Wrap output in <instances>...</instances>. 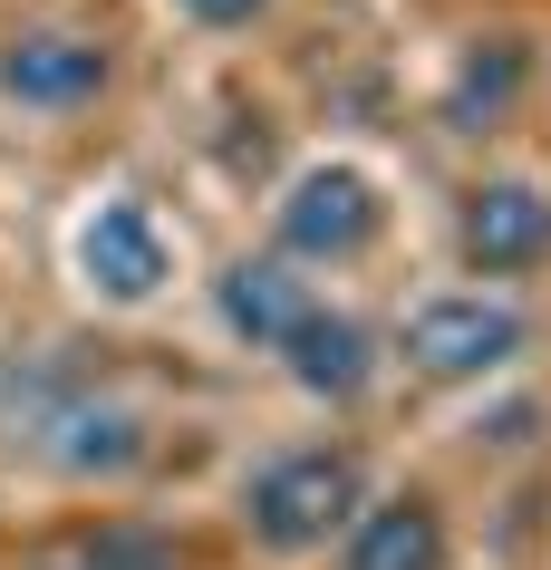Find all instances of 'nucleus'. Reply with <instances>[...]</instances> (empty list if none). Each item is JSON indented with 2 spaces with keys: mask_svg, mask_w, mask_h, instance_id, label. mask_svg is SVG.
Segmentation results:
<instances>
[{
  "mask_svg": "<svg viewBox=\"0 0 551 570\" xmlns=\"http://www.w3.org/2000/svg\"><path fill=\"white\" fill-rule=\"evenodd\" d=\"M358 503H367V464L348 445H291V454H272L252 474L243 532L262 551H281V561H301V551H329L358 522Z\"/></svg>",
  "mask_w": 551,
  "mask_h": 570,
  "instance_id": "f257e3e1",
  "label": "nucleus"
},
{
  "mask_svg": "<svg viewBox=\"0 0 551 570\" xmlns=\"http://www.w3.org/2000/svg\"><path fill=\"white\" fill-rule=\"evenodd\" d=\"M522 338H532V320H522L513 301L445 291V301H426L406 320V367L435 377V387H474V377H503V367L522 358Z\"/></svg>",
  "mask_w": 551,
  "mask_h": 570,
  "instance_id": "f03ea898",
  "label": "nucleus"
},
{
  "mask_svg": "<svg viewBox=\"0 0 551 570\" xmlns=\"http://www.w3.org/2000/svg\"><path fill=\"white\" fill-rule=\"evenodd\" d=\"M377 223H387V204H377V184L358 165H309L281 194V252L291 262H358L377 242Z\"/></svg>",
  "mask_w": 551,
  "mask_h": 570,
  "instance_id": "7ed1b4c3",
  "label": "nucleus"
},
{
  "mask_svg": "<svg viewBox=\"0 0 551 570\" xmlns=\"http://www.w3.org/2000/svg\"><path fill=\"white\" fill-rule=\"evenodd\" d=\"M455 252L464 271H484V281H503V271H532L551 252V194H532V184H474L455 213Z\"/></svg>",
  "mask_w": 551,
  "mask_h": 570,
  "instance_id": "20e7f679",
  "label": "nucleus"
},
{
  "mask_svg": "<svg viewBox=\"0 0 551 570\" xmlns=\"http://www.w3.org/2000/svg\"><path fill=\"white\" fill-rule=\"evenodd\" d=\"M78 271H88L97 301L146 309L155 291H165V271H175V252H165V233H155L146 204H107V213H88V233H78Z\"/></svg>",
  "mask_w": 551,
  "mask_h": 570,
  "instance_id": "39448f33",
  "label": "nucleus"
},
{
  "mask_svg": "<svg viewBox=\"0 0 551 570\" xmlns=\"http://www.w3.org/2000/svg\"><path fill=\"white\" fill-rule=\"evenodd\" d=\"M107 88V49L78 30H30L0 49V97H20V107H88Z\"/></svg>",
  "mask_w": 551,
  "mask_h": 570,
  "instance_id": "423d86ee",
  "label": "nucleus"
},
{
  "mask_svg": "<svg viewBox=\"0 0 551 570\" xmlns=\"http://www.w3.org/2000/svg\"><path fill=\"white\" fill-rule=\"evenodd\" d=\"M338 570H445V512L426 493L358 503V522L338 532Z\"/></svg>",
  "mask_w": 551,
  "mask_h": 570,
  "instance_id": "0eeeda50",
  "label": "nucleus"
},
{
  "mask_svg": "<svg viewBox=\"0 0 551 570\" xmlns=\"http://www.w3.org/2000/svg\"><path fill=\"white\" fill-rule=\"evenodd\" d=\"M281 358H291V387L329 396V406H348V396L377 377V348H367V330L348 320V309H319V301H309L301 330L281 338Z\"/></svg>",
  "mask_w": 551,
  "mask_h": 570,
  "instance_id": "6e6552de",
  "label": "nucleus"
},
{
  "mask_svg": "<svg viewBox=\"0 0 551 570\" xmlns=\"http://www.w3.org/2000/svg\"><path fill=\"white\" fill-rule=\"evenodd\" d=\"M214 301H223V330L233 338H252V348H281V338L309 320V281H291V262H233L214 281Z\"/></svg>",
  "mask_w": 551,
  "mask_h": 570,
  "instance_id": "1a4fd4ad",
  "label": "nucleus"
},
{
  "mask_svg": "<svg viewBox=\"0 0 551 570\" xmlns=\"http://www.w3.org/2000/svg\"><path fill=\"white\" fill-rule=\"evenodd\" d=\"M49 454H59V474H126V464H146V425L117 396H68L49 416Z\"/></svg>",
  "mask_w": 551,
  "mask_h": 570,
  "instance_id": "9d476101",
  "label": "nucleus"
},
{
  "mask_svg": "<svg viewBox=\"0 0 551 570\" xmlns=\"http://www.w3.org/2000/svg\"><path fill=\"white\" fill-rule=\"evenodd\" d=\"M513 78H522V49H513V39H493V49H474V59L455 68V88H445V117H455L464 136H484V126L503 117V97H513Z\"/></svg>",
  "mask_w": 551,
  "mask_h": 570,
  "instance_id": "9b49d317",
  "label": "nucleus"
},
{
  "mask_svg": "<svg viewBox=\"0 0 551 570\" xmlns=\"http://www.w3.org/2000/svg\"><path fill=\"white\" fill-rule=\"evenodd\" d=\"M78 570H184V551L155 522H97L88 541H78Z\"/></svg>",
  "mask_w": 551,
  "mask_h": 570,
  "instance_id": "f8f14e48",
  "label": "nucleus"
},
{
  "mask_svg": "<svg viewBox=\"0 0 551 570\" xmlns=\"http://www.w3.org/2000/svg\"><path fill=\"white\" fill-rule=\"evenodd\" d=\"M184 10H194L204 30H243V20H262L272 0H184Z\"/></svg>",
  "mask_w": 551,
  "mask_h": 570,
  "instance_id": "ddd939ff",
  "label": "nucleus"
},
{
  "mask_svg": "<svg viewBox=\"0 0 551 570\" xmlns=\"http://www.w3.org/2000/svg\"><path fill=\"white\" fill-rule=\"evenodd\" d=\"M68 570H78V561H68Z\"/></svg>",
  "mask_w": 551,
  "mask_h": 570,
  "instance_id": "4468645a",
  "label": "nucleus"
}]
</instances>
